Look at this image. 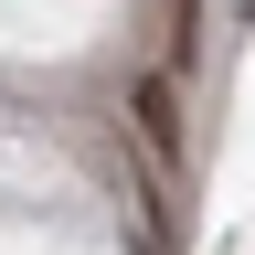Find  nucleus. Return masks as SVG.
<instances>
[{
    "label": "nucleus",
    "instance_id": "nucleus-2",
    "mask_svg": "<svg viewBox=\"0 0 255 255\" xmlns=\"http://www.w3.org/2000/svg\"><path fill=\"white\" fill-rule=\"evenodd\" d=\"M159 21H170V75H191V53H202V0H159Z\"/></svg>",
    "mask_w": 255,
    "mask_h": 255
},
{
    "label": "nucleus",
    "instance_id": "nucleus-1",
    "mask_svg": "<svg viewBox=\"0 0 255 255\" xmlns=\"http://www.w3.org/2000/svg\"><path fill=\"white\" fill-rule=\"evenodd\" d=\"M128 117H138V138H149L159 159H181V85H170V75H149L138 96H128Z\"/></svg>",
    "mask_w": 255,
    "mask_h": 255
}]
</instances>
